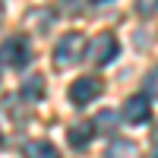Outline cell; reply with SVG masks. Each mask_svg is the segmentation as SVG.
I'll use <instances>...</instances> for the list:
<instances>
[{
    "instance_id": "cell-1",
    "label": "cell",
    "mask_w": 158,
    "mask_h": 158,
    "mask_svg": "<svg viewBox=\"0 0 158 158\" xmlns=\"http://www.w3.org/2000/svg\"><path fill=\"white\" fill-rule=\"evenodd\" d=\"M85 48H89V44H85V38L79 35V32L63 35L60 41H57V48H54V67H57V70L73 67V63L82 57V51H85Z\"/></svg>"
},
{
    "instance_id": "cell-2",
    "label": "cell",
    "mask_w": 158,
    "mask_h": 158,
    "mask_svg": "<svg viewBox=\"0 0 158 158\" xmlns=\"http://www.w3.org/2000/svg\"><path fill=\"white\" fill-rule=\"evenodd\" d=\"M0 60L6 63V67H25V63L32 60V44H29V38H22V35H10L3 44H0Z\"/></svg>"
},
{
    "instance_id": "cell-3",
    "label": "cell",
    "mask_w": 158,
    "mask_h": 158,
    "mask_svg": "<svg viewBox=\"0 0 158 158\" xmlns=\"http://www.w3.org/2000/svg\"><path fill=\"white\" fill-rule=\"evenodd\" d=\"M85 57L95 63V67H108V63L117 57V38H114L111 32L95 35V38L89 41V48H85Z\"/></svg>"
},
{
    "instance_id": "cell-4",
    "label": "cell",
    "mask_w": 158,
    "mask_h": 158,
    "mask_svg": "<svg viewBox=\"0 0 158 158\" xmlns=\"http://www.w3.org/2000/svg\"><path fill=\"white\" fill-rule=\"evenodd\" d=\"M101 79L95 76H82V79H76V82L70 85V101L73 104H89V101H95L101 95Z\"/></svg>"
},
{
    "instance_id": "cell-5",
    "label": "cell",
    "mask_w": 158,
    "mask_h": 158,
    "mask_svg": "<svg viewBox=\"0 0 158 158\" xmlns=\"http://www.w3.org/2000/svg\"><path fill=\"white\" fill-rule=\"evenodd\" d=\"M149 114H152V108H149V101L142 98V95L127 98V104H123V117H127L130 123H146Z\"/></svg>"
},
{
    "instance_id": "cell-6",
    "label": "cell",
    "mask_w": 158,
    "mask_h": 158,
    "mask_svg": "<svg viewBox=\"0 0 158 158\" xmlns=\"http://www.w3.org/2000/svg\"><path fill=\"white\" fill-rule=\"evenodd\" d=\"M67 139H70L73 149H85L89 142H92V127H89V123H76V127H70Z\"/></svg>"
},
{
    "instance_id": "cell-7",
    "label": "cell",
    "mask_w": 158,
    "mask_h": 158,
    "mask_svg": "<svg viewBox=\"0 0 158 158\" xmlns=\"http://www.w3.org/2000/svg\"><path fill=\"white\" fill-rule=\"evenodd\" d=\"M104 158H139V152H136L133 142H127V139H114L111 146H108V152H104Z\"/></svg>"
},
{
    "instance_id": "cell-8",
    "label": "cell",
    "mask_w": 158,
    "mask_h": 158,
    "mask_svg": "<svg viewBox=\"0 0 158 158\" xmlns=\"http://www.w3.org/2000/svg\"><path fill=\"white\" fill-rule=\"evenodd\" d=\"M22 98L41 101V98H44V79H41V76H29V79L22 82Z\"/></svg>"
},
{
    "instance_id": "cell-9",
    "label": "cell",
    "mask_w": 158,
    "mask_h": 158,
    "mask_svg": "<svg viewBox=\"0 0 158 158\" xmlns=\"http://www.w3.org/2000/svg\"><path fill=\"white\" fill-rule=\"evenodd\" d=\"M25 158H57V149L44 139H35V142L25 146Z\"/></svg>"
},
{
    "instance_id": "cell-10",
    "label": "cell",
    "mask_w": 158,
    "mask_h": 158,
    "mask_svg": "<svg viewBox=\"0 0 158 158\" xmlns=\"http://www.w3.org/2000/svg\"><path fill=\"white\" fill-rule=\"evenodd\" d=\"M95 127L101 130V133H111V130L117 127V114H114V111H101V114L95 117Z\"/></svg>"
},
{
    "instance_id": "cell-11",
    "label": "cell",
    "mask_w": 158,
    "mask_h": 158,
    "mask_svg": "<svg viewBox=\"0 0 158 158\" xmlns=\"http://www.w3.org/2000/svg\"><path fill=\"white\" fill-rule=\"evenodd\" d=\"M142 85H146V92H149L152 98H158V67L146 73V82H142Z\"/></svg>"
},
{
    "instance_id": "cell-12",
    "label": "cell",
    "mask_w": 158,
    "mask_h": 158,
    "mask_svg": "<svg viewBox=\"0 0 158 158\" xmlns=\"http://www.w3.org/2000/svg\"><path fill=\"white\" fill-rule=\"evenodd\" d=\"M136 13H139V16H152V13H158V0H136Z\"/></svg>"
},
{
    "instance_id": "cell-13",
    "label": "cell",
    "mask_w": 158,
    "mask_h": 158,
    "mask_svg": "<svg viewBox=\"0 0 158 158\" xmlns=\"http://www.w3.org/2000/svg\"><path fill=\"white\" fill-rule=\"evenodd\" d=\"M29 22H38V32H48L51 16H44V13H29Z\"/></svg>"
},
{
    "instance_id": "cell-14",
    "label": "cell",
    "mask_w": 158,
    "mask_h": 158,
    "mask_svg": "<svg viewBox=\"0 0 158 158\" xmlns=\"http://www.w3.org/2000/svg\"><path fill=\"white\" fill-rule=\"evenodd\" d=\"M0 22H3V3H0Z\"/></svg>"
},
{
    "instance_id": "cell-15",
    "label": "cell",
    "mask_w": 158,
    "mask_h": 158,
    "mask_svg": "<svg viewBox=\"0 0 158 158\" xmlns=\"http://www.w3.org/2000/svg\"><path fill=\"white\" fill-rule=\"evenodd\" d=\"M152 158H158V146H155V152H152Z\"/></svg>"
},
{
    "instance_id": "cell-16",
    "label": "cell",
    "mask_w": 158,
    "mask_h": 158,
    "mask_svg": "<svg viewBox=\"0 0 158 158\" xmlns=\"http://www.w3.org/2000/svg\"><path fill=\"white\" fill-rule=\"evenodd\" d=\"M95 3H104V0H95Z\"/></svg>"
},
{
    "instance_id": "cell-17",
    "label": "cell",
    "mask_w": 158,
    "mask_h": 158,
    "mask_svg": "<svg viewBox=\"0 0 158 158\" xmlns=\"http://www.w3.org/2000/svg\"><path fill=\"white\" fill-rule=\"evenodd\" d=\"M0 139H3V136H0Z\"/></svg>"
}]
</instances>
